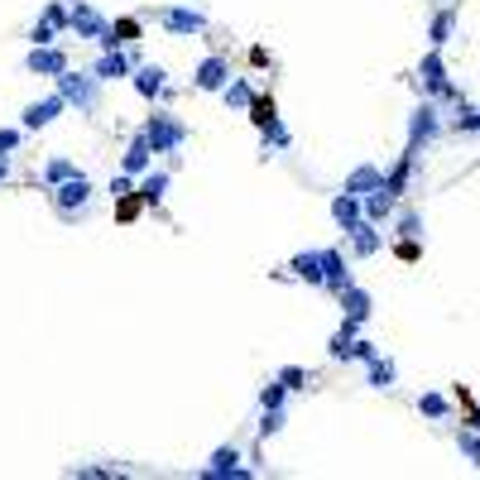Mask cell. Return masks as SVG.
<instances>
[{"label": "cell", "mask_w": 480, "mask_h": 480, "mask_svg": "<svg viewBox=\"0 0 480 480\" xmlns=\"http://www.w3.org/2000/svg\"><path fill=\"white\" fill-rule=\"evenodd\" d=\"M418 87H423V96H433V101H461V87H456L452 73H447L442 48H427V54H423V63H418Z\"/></svg>", "instance_id": "obj_1"}, {"label": "cell", "mask_w": 480, "mask_h": 480, "mask_svg": "<svg viewBox=\"0 0 480 480\" xmlns=\"http://www.w3.org/2000/svg\"><path fill=\"white\" fill-rule=\"evenodd\" d=\"M442 130H447V115L437 111V101L433 96H423L418 106H414V115H408V149H433L437 140H442Z\"/></svg>", "instance_id": "obj_2"}, {"label": "cell", "mask_w": 480, "mask_h": 480, "mask_svg": "<svg viewBox=\"0 0 480 480\" xmlns=\"http://www.w3.org/2000/svg\"><path fill=\"white\" fill-rule=\"evenodd\" d=\"M140 135L154 145V154H178L187 145V120H178L174 111H154L140 125Z\"/></svg>", "instance_id": "obj_3"}, {"label": "cell", "mask_w": 480, "mask_h": 480, "mask_svg": "<svg viewBox=\"0 0 480 480\" xmlns=\"http://www.w3.org/2000/svg\"><path fill=\"white\" fill-rule=\"evenodd\" d=\"M92 178L87 174H73L67 183H58V187H48V202H54V212L63 216V221H77L82 212H87V202H92Z\"/></svg>", "instance_id": "obj_4"}, {"label": "cell", "mask_w": 480, "mask_h": 480, "mask_svg": "<svg viewBox=\"0 0 480 480\" xmlns=\"http://www.w3.org/2000/svg\"><path fill=\"white\" fill-rule=\"evenodd\" d=\"M58 82V92L67 96V106H77V111H96V101H101V87H106V82H101L92 67L87 73H77V67H67L63 77H54Z\"/></svg>", "instance_id": "obj_5"}, {"label": "cell", "mask_w": 480, "mask_h": 480, "mask_svg": "<svg viewBox=\"0 0 480 480\" xmlns=\"http://www.w3.org/2000/svg\"><path fill=\"white\" fill-rule=\"evenodd\" d=\"M154 20H159V29L164 34H174V39H193V34H207V15L202 10H193V5H164L159 15H154Z\"/></svg>", "instance_id": "obj_6"}, {"label": "cell", "mask_w": 480, "mask_h": 480, "mask_svg": "<svg viewBox=\"0 0 480 480\" xmlns=\"http://www.w3.org/2000/svg\"><path fill=\"white\" fill-rule=\"evenodd\" d=\"M67 34H77V39H87V44L101 48L106 34H111V20L96 5H87V0H73V25H67Z\"/></svg>", "instance_id": "obj_7"}, {"label": "cell", "mask_w": 480, "mask_h": 480, "mask_svg": "<svg viewBox=\"0 0 480 480\" xmlns=\"http://www.w3.org/2000/svg\"><path fill=\"white\" fill-rule=\"evenodd\" d=\"M231 77H235V73H231V58H226V54H207V58L193 67V87H197V92H216V96H221Z\"/></svg>", "instance_id": "obj_8"}, {"label": "cell", "mask_w": 480, "mask_h": 480, "mask_svg": "<svg viewBox=\"0 0 480 480\" xmlns=\"http://www.w3.org/2000/svg\"><path fill=\"white\" fill-rule=\"evenodd\" d=\"M25 67H29L34 77H63L73 63H67V54H63L58 44H34L29 54H25Z\"/></svg>", "instance_id": "obj_9"}, {"label": "cell", "mask_w": 480, "mask_h": 480, "mask_svg": "<svg viewBox=\"0 0 480 480\" xmlns=\"http://www.w3.org/2000/svg\"><path fill=\"white\" fill-rule=\"evenodd\" d=\"M67 111V96L63 92H54V96H44V101H29L25 106V115H20V125L29 130V135H39V130H48L54 120Z\"/></svg>", "instance_id": "obj_10"}, {"label": "cell", "mask_w": 480, "mask_h": 480, "mask_svg": "<svg viewBox=\"0 0 480 480\" xmlns=\"http://www.w3.org/2000/svg\"><path fill=\"white\" fill-rule=\"evenodd\" d=\"M135 63H140V54H125V48H101V58L92 63V73L101 82H125L135 73Z\"/></svg>", "instance_id": "obj_11"}, {"label": "cell", "mask_w": 480, "mask_h": 480, "mask_svg": "<svg viewBox=\"0 0 480 480\" xmlns=\"http://www.w3.org/2000/svg\"><path fill=\"white\" fill-rule=\"evenodd\" d=\"M207 480H250V471L240 466V447H216L207 456V466H202Z\"/></svg>", "instance_id": "obj_12"}, {"label": "cell", "mask_w": 480, "mask_h": 480, "mask_svg": "<svg viewBox=\"0 0 480 480\" xmlns=\"http://www.w3.org/2000/svg\"><path fill=\"white\" fill-rule=\"evenodd\" d=\"M130 82H135V92H140L145 101H159L164 92H168V73H164V67L159 63H135V73H130Z\"/></svg>", "instance_id": "obj_13"}, {"label": "cell", "mask_w": 480, "mask_h": 480, "mask_svg": "<svg viewBox=\"0 0 480 480\" xmlns=\"http://www.w3.org/2000/svg\"><path fill=\"white\" fill-rule=\"evenodd\" d=\"M346 240H351V255L355 260H370V255H380L385 250V231H380V221H360L355 231H346Z\"/></svg>", "instance_id": "obj_14"}, {"label": "cell", "mask_w": 480, "mask_h": 480, "mask_svg": "<svg viewBox=\"0 0 480 480\" xmlns=\"http://www.w3.org/2000/svg\"><path fill=\"white\" fill-rule=\"evenodd\" d=\"M414 174H418V149H408V145H404L399 164H394L389 174H385V193L404 202V193H408V183H414Z\"/></svg>", "instance_id": "obj_15"}, {"label": "cell", "mask_w": 480, "mask_h": 480, "mask_svg": "<svg viewBox=\"0 0 480 480\" xmlns=\"http://www.w3.org/2000/svg\"><path fill=\"white\" fill-rule=\"evenodd\" d=\"M332 221H336L341 231H355L360 221H365V197H355V193L341 187V193L332 197Z\"/></svg>", "instance_id": "obj_16"}, {"label": "cell", "mask_w": 480, "mask_h": 480, "mask_svg": "<svg viewBox=\"0 0 480 480\" xmlns=\"http://www.w3.org/2000/svg\"><path fill=\"white\" fill-rule=\"evenodd\" d=\"M456 29H461L456 10H452V5H442L433 20H427V48H447V44L456 39Z\"/></svg>", "instance_id": "obj_17"}, {"label": "cell", "mask_w": 480, "mask_h": 480, "mask_svg": "<svg viewBox=\"0 0 480 480\" xmlns=\"http://www.w3.org/2000/svg\"><path fill=\"white\" fill-rule=\"evenodd\" d=\"M120 168H125V174H135V178H145L149 168H154V145L145 140V135H135L130 149L120 154Z\"/></svg>", "instance_id": "obj_18"}, {"label": "cell", "mask_w": 480, "mask_h": 480, "mask_svg": "<svg viewBox=\"0 0 480 480\" xmlns=\"http://www.w3.org/2000/svg\"><path fill=\"white\" fill-rule=\"evenodd\" d=\"M288 274H294V279H303V284H327V269H322V250L294 255V260H288Z\"/></svg>", "instance_id": "obj_19"}, {"label": "cell", "mask_w": 480, "mask_h": 480, "mask_svg": "<svg viewBox=\"0 0 480 480\" xmlns=\"http://www.w3.org/2000/svg\"><path fill=\"white\" fill-rule=\"evenodd\" d=\"M322 269H327V284H322V288H332V294H341V288H351L355 279H351V269H346V255H341V250H322Z\"/></svg>", "instance_id": "obj_20"}, {"label": "cell", "mask_w": 480, "mask_h": 480, "mask_svg": "<svg viewBox=\"0 0 480 480\" xmlns=\"http://www.w3.org/2000/svg\"><path fill=\"white\" fill-rule=\"evenodd\" d=\"M336 303H341V317H355V322H365V317H370V307H375V298H370L360 284L341 288V294H336Z\"/></svg>", "instance_id": "obj_21"}, {"label": "cell", "mask_w": 480, "mask_h": 480, "mask_svg": "<svg viewBox=\"0 0 480 480\" xmlns=\"http://www.w3.org/2000/svg\"><path fill=\"white\" fill-rule=\"evenodd\" d=\"M355 341H360V322H355V317H341V327H336V336L327 341V355H332V360H351V351H355Z\"/></svg>", "instance_id": "obj_22"}, {"label": "cell", "mask_w": 480, "mask_h": 480, "mask_svg": "<svg viewBox=\"0 0 480 480\" xmlns=\"http://www.w3.org/2000/svg\"><path fill=\"white\" fill-rule=\"evenodd\" d=\"M168 183H174V174H164V168H149V174L140 178V187H135V197L149 202V207H159L164 193H168Z\"/></svg>", "instance_id": "obj_23"}, {"label": "cell", "mask_w": 480, "mask_h": 480, "mask_svg": "<svg viewBox=\"0 0 480 480\" xmlns=\"http://www.w3.org/2000/svg\"><path fill=\"white\" fill-rule=\"evenodd\" d=\"M375 187H385V174H380L375 164H355L351 174H346V193H355V197L375 193Z\"/></svg>", "instance_id": "obj_24"}, {"label": "cell", "mask_w": 480, "mask_h": 480, "mask_svg": "<svg viewBox=\"0 0 480 480\" xmlns=\"http://www.w3.org/2000/svg\"><path fill=\"white\" fill-rule=\"evenodd\" d=\"M394 212H399V197H389L385 187H375V193H365V216L380 221V226H389Z\"/></svg>", "instance_id": "obj_25"}, {"label": "cell", "mask_w": 480, "mask_h": 480, "mask_svg": "<svg viewBox=\"0 0 480 480\" xmlns=\"http://www.w3.org/2000/svg\"><path fill=\"white\" fill-rule=\"evenodd\" d=\"M447 130H456V135H480V106H471V101L461 96L456 111L447 115Z\"/></svg>", "instance_id": "obj_26"}, {"label": "cell", "mask_w": 480, "mask_h": 480, "mask_svg": "<svg viewBox=\"0 0 480 480\" xmlns=\"http://www.w3.org/2000/svg\"><path fill=\"white\" fill-rule=\"evenodd\" d=\"M394 380H399V370H394L389 355L365 360V385H370V389H394Z\"/></svg>", "instance_id": "obj_27"}, {"label": "cell", "mask_w": 480, "mask_h": 480, "mask_svg": "<svg viewBox=\"0 0 480 480\" xmlns=\"http://www.w3.org/2000/svg\"><path fill=\"white\" fill-rule=\"evenodd\" d=\"M255 96H260V92H255L245 77H231V82H226V92H221V101H226L231 111H250V106H255Z\"/></svg>", "instance_id": "obj_28"}, {"label": "cell", "mask_w": 480, "mask_h": 480, "mask_svg": "<svg viewBox=\"0 0 480 480\" xmlns=\"http://www.w3.org/2000/svg\"><path fill=\"white\" fill-rule=\"evenodd\" d=\"M389 231L394 235H408V240H423V216L414 207H399V212H394V221H389Z\"/></svg>", "instance_id": "obj_29"}, {"label": "cell", "mask_w": 480, "mask_h": 480, "mask_svg": "<svg viewBox=\"0 0 480 480\" xmlns=\"http://www.w3.org/2000/svg\"><path fill=\"white\" fill-rule=\"evenodd\" d=\"M418 414L423 418H452V399H447V394H423V399H418Z\"/></svg>", "instance_id": "obj_30"}, {"label": "cell", "mask_w": 480, "mask_h": 480, "mask_svg": "<svg viewBox=\"0 0 480 480\" xmlns=\"http://www.w3.org/2000/svg\"><path fill=\"white\" fill-rule=\"evenodd\" d=\"M73 174H82V168H77L73 159H48V164H44V183H48V187H58V183H67V178H73Z\"/></svg>", "instance_id": "obj_31"}, {"label": "cell", "mask_w": 480, "mask_h": 480, "mask_svg": "<svg viewBox=\"0 0 480 480\" xmlns=\"http://www.w3.org/2000/svg\"><path fill=\"white\" fill-rule=\"evenodd\" d=\"M456 447H461V456H466L471 466L480 471V433H475V427H461V433H456Z\"/></svg>", "instance_id": "obj_32"}, {"label": "cell", "mask_w": 480, "mask_h": 480, "mask_svg": "<svg viewBox=\"0 0 480 480\" xmlns=\"http://www.w3.org/2000/svg\"><path fill=\"white\" fill-rule=\"evenodd\" d=\"M284 408H265V418H260V442H269V437H279L284 433Z\"/></svg>", "instance_id": "obj_33"}, {"label": "cell", "mask_w": 480, "mask_h": 480, "mask_svg": "<svg viewBox=\"0 0 480 480\" xmlns=\"http://www.w3.org/2000/svg\"><path fill=\"white\" fill-rule=\"evenodd\" d=\"M245 115H250V120H255V125H260V130H265V125H274V120H279V115H274V101H269V96H255V106H250Z\"/></svg>", "instance_id": "obj_34"}, {"label": "cell", "mask_w": 480, "mask_h": 480, "mask_svg": "<svg viewBox=\"0 0 480 480\" xmlns=\"http://www.w3.org/2000/svg\"><path fill=\"white\" fill-rule=\"evenodd\" d=\"M260 135H265V149H288V145H294V135H288L279 120H274V125H265Z\"/></svg>", "instance_id": "obj_35"}, {"label": "cell", "mask_w": 480, "mask_h": 480, "mask_svg": "<svg viewBox=\"0 0 480 480\" xmlns=\"http://www.w3.org/2000/svg\"><path fill=\"white\" fill-rule=\"evenodd\" d=\"M279 380L298 394V389H307V370L303 365H279Z\"/></svg>", "instance_id": "obj_36"}, {"label": "cell", "mask_w": 480, "mask_h": 480, "mask_svg": "<svg viewBox=\"0 0 480 480\" xmlns=\"http://www.w3.org/2000/svg\"><path fill=\"white\" fill-rule=\"evenodd\" d=\"M58 34H63L58 25H48V20H39V25H34V29H29V44H58Z\"/></svg>", "instance_id": "obj_37"}, {"label": "cell", "mask_w": 480, "mask_h": 480, "mask_svg": "<svg viewBox=\"0 0 480 480\" xmlns=\"http://www.w3.org/2000/svg\"><path fill=\"white\" fill-rule=\"evenodd\" d=\"M25 135H29L25 125H20V130H0V154H15V149H20V140H25Z\"/></svg>", "instance_id": "obj_38"}, {"label": "cell", "mask_w": 480, "mask_h": 480, "mask_svg": "<svg viewBox=\"0 0 480 480\" xmlns=\"http://www.w3.org/2000/svg\"><path fill=\"white\" fill-rule=\"evenodd\" d=\"M380 351H375V341H355V351H351V360H375Z\"/></svg>", "instance_id": "obj_39"}, {"label": "cell", "mask_w": 480, "mask_h": 480, "mask_svg": "<svg viewBox=\"0 0 480 480\" xmlns=\"http://www.w3.org/2000/svg\"><path fill=\"white\" fill-rule=\"evenodd\" d=\"M466 427H475V433H480V404H475L471 414H466Z\"/></svg>", "instance_id": "obj_40"}, {"label": "cell", "mask_w": 480, "mask_h": 480, "mask_svg": "<svg viewBox=\"0 0 480 480\" xmlns=\"http://www.w3.org/2000/svg\"><path fill=\"white\" fill-rule=\"evenodd\" d=\"M5 178H10V159L0 154V183H5Z\"/></svg>", "instance_id": "obj_41"}]
</instances>
